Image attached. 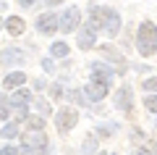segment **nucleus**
<instances>
[{
    "label": "nucleus",
    "instance_id": "f03ea898",
    "mask_svg": "<svg viewBox=\"0 0 157 155\" xmlns=\"http://www.w3.org/2000/svg\"><path fill=\"white\" fill-rule=\"evenodd\" d=\"M78 21H81V11L73 6V8H68V11H63L60 16H58V29L66 32V34H71L73 29L78 27Z\"/></svg>",
    "mask_w": 157,
    "mask_h": 155
},
{
    "label": "nucleus",
    "instance_id": "393cba45",
    "mask_svg": "<svg viewBox=\"0 0 157 155\" xmlns=\"http://www.w3.org/2000/svg\"><path fill=\"white\" fill-rule=\"evenodd\" d=\"M47 6H58V3H63V0H45Z\"/></svg>",
    "mask_w": 157,
    "mask_h": 155
},
{
    "label": "nucleus",
    "instance_id": "4468645a",
    "mask_svg": "<svg viewBox=\"0 0 157 155\" xmlns=\"http://www.w3.org/2000/svg\"><path fill=\"white\" fill-rule=\"evenodd\" d=\"M52 55H55V58H66L68 55V45L66 42H55V45H52Z\"/></svg>",
    "mask_w": 157,
    "mask_h": 155
},
{
    "label": "nucleus",
    "instance_id": "20e7f679",
    "mask_svg": "<svg viewBox=\"0 0 157 155\" xmlns=\"http://www.w3.org/2000/svg\"><path fill=\"white\" fill-rule=\"evenodd\" d=\"M107 89H110V82H102V79H92L89 87L84 89V95H86V100H105Z\"/></svg>",
    "mask_w": 157,
    "mask_h": 155
},
{
    "label": "nucleus",
    "instance_id": "6e6552de",
    "mask_svg": "<svg viewBox=\"0 0 157 155\" xmlns=\"http://www.w3.org/2000/svg\"><path fill=\"white\" fill-rule=\"evenodd\" d=\"M102 24H105V32L110 34V37H115L118 29H121V18H118V13L110 11V8H105V18H102Z\"/></svg>",
    "mask_w": 157,
    "mask_h": 155
},
{
    "label": "nucleus",
    "instance_id": "f257e3e1",
    "mask_svg": "<svg viewBox=\"0 0 157 155\" xmlns=\"http://www.w3.org/2000/svg\"><path fill=\"white\" fill-rule=\"evenodd\" d=\"M136 47L141 55H155L157 53V27L152 21H141L139 34H136Z\"/></svg>",
    "mask_w": 157,
    "mask_h": 155
},
{
    "label": "nucleus",
    "instance_id": "dca6fc26",
    "mask_svg": "<svg viewBox=\"0 0 157 155\" xmlns=\"http://www.w3.org/2000/svg\"><path fill=\"white\" fill-rule=\"evenodd\" d=\"M0 58H3V61H13V63H18V61H21V53H18V50H6Z\"/></svg>",
    "mask_w": 157,
    "mask_h": 155
},
{
    "label": "nucleus",
    "instance_id": "9b49d317",
    "mask_svg": "<svg viewBox=\"0 0 157 155\" xmlns=\"http://www.w3.org/2000/svg\"><path fill=\"white\" fill-rule=\"evenodd\" d=\"M92 74H94V76H102V82H110V79L115 76V71H110V68L102 66V63H94V66H92Z\"/></svg>",
    "mask_w": 157,
    "mask_h": 155
},
{
    "label": "nucleus",
    "instance_id": "ddd939ff",
    "mask_svg": "<svg viewBox=\"0 0 157 155\" xmlns=\"http://www.w3.org/2000/svg\"><path fill=\"white\" fill-rule=\"evenodd\" d=\"M118 108H121V111H128V100H131V89L128 87H123L121 89V92H118Z\"/></svg>",
    "mask_w": 157,
    "mask_h": 155
},
{
    "label": "nucleus",
    "instance_id": "1a4fd4ad",
    "mask_svg": "<svg viewBox=\"0 0 157 155\" xmlns=\"http://www.w3.org/2000/svg\"><path fill=\"white\" fill-rule=\"evenodd\" d=\"M6 29H8V34H11V37H21L24 29H26V24H24L21 16H11V18L6 21Z\"/></svg>",
    "mask_w": 157,
    "mask_h": 155
},
{
    "label": "nucleus",
    "instance_id": "5701e85b",
    "mask_svg": "<svg viewBox=\"0 0 157 155\" xmlns=\"http://www.w3.org/2000/svg\"><path fill=\"white\" fill-rule=\"evenodd\" d=\"M0 155H16V147H3V150H0Z\"/></svg>",
    "mask_w": 157,
    "mask_h": 155
},
{
    "label": "nucleus",
    "instance_id": "6ab92c4d",
    "mask_svg": "<svg viewBox=\"0 0 157 155\" xmlns=\"http://www.w3.org/2000/svg\"><path fill=\"white\" fill-rule=\"evenodd\" d=\"M3 137H16V124H8V126H3Z\"/></svg>",
    "mask_w": 157,
    "mask_h": 155
},
{
    "label": "nucleus",
    "instance_id": "2eb2a0df",
    "mask_svg": "<svg viewBox=\"0 0 157 155\" xmlns=\"http://www.w3.org/2000/svg\"><path fill=\"white\" fill-rule=\"evenodd\" d=\"M8 108H11L8 97H6V95H0V121H6V118H8Z\"/></svg>",
    "mask_w": 157,
    "mask_h": 155
},
{
    "label": "nucleus",
    "instance_id": "f3484780",
    "mask_svg": "<svg viewBox=\"0 0 157 155\" xmlns=\"http://www.w3.org/2000/svg\"><path fill=\"white\" fill-rule=\"evenodd\" d=\"M144 105H147V111L157 113V95H147V97H144Z\"/></svg>",
    "mask_w": 157,
    "mask_h": 155
},
{
    "label": "nucleus",
    "instance_id": "a878e982",
    "mask_svg": "<svg viewBox=\"0 0 157 155\" xmlns=\"http://www.w3.org/2000/svg\"><path fill=\"white\" fill-rule=\"evenodd\" d=\"M134 155H152L149 150H139V153H134Z\"/></svg>",
    "mask_w": 157,
    "mask_h": 155
},
{
    "label": "nucleus",
    "instance_id": "39448f33",
    "mask_svg": "<svg viewBox=\"0 0 157 155\" xmlns=\"http://www.w3.org/2000/svg\"><path fill=\"white\" fill-rule=\"evenodd\" d=\"M94 39H97V29L92 27V24H86V27L78 32V47H81V50L94 47Z\"/></svg>",
    "mask_w": 157,
    "mask_h": 155
},
{
    "label": "nucleus",
    "instance_id": "aec40b11",
    "mask_svg": "<svg viewBox=\"0 0 157 155\" xmlns=\"http://www.w3.org/2000/svg\"><path fill=\"white\" fill-rule=\"evenodd\" d=\"M144 89L147 92H157V79H144Z\"/></svg>",
    "mask_w": 157,
    "mask_h": 155
},
{
    "label": "nucleus",
    "instance_id": "7ed1b4c3",
    "mask_svg": "<svg viewBox=\"0 0 157 155\" xmlns=\"http://www.w3.org/2000/svg\"><path fill=\"white\" fill-rule=\"evenodd\" d=\"M76 121H78V113L73 111L71 105H68V108H60V111H58V116H55V124H58V129H60L63 134L71 132V129L76 126Z\"/></svg>",
    "mask_w": 157,
    "mask_h": 155
},
{
    "label": "nucleus",
    "instance_id": "f8f14e48",
    "mask_svg": "<svg viewBox=\"0 0 157 155\" xmlns=\"http://www.w3.org/2000/svg\"><path fill=\"white\" fill-rule=\"evenodd\" d=\"M29 100H32V92H29V89H18V92L13 95L11 100H8V103H13V105H18V108H21V105H26Z\"/></svg>",
    "mask_w": 157,
    "mask_h": 155
},
{
    "label": "nucleus",
    "instance_id": "bb28decb",
    "mask_svg": "<svg viewBox=\"0 0 157 155\" xmlns=\"http://www.w3.org/2000/svg\"><path fill=\"white\" fill-rule=\"evenodd\" d=\"M100 155H115V153H100Z\"/></svg>",
    "mask_w": 157,
    "mask_h": 155
},
{
    "label": "nucleus",
    "instance_id": "412c9836",
    "mask_svg": "<svg viewBox=\"0 0 157 155\" xmlns=\"http://www.w3.org/2000/svg\"><path fill=\"white\" fill-rule=\"evenodd\" d=\"M29 124H32V129H34V132H42V126H45V121H42V118H32Z\"/></svg>",
    "mask_w": 157,
    "mask_h": 155
},
{
    "label": "nucleus",
    "instance_id": "423d86ee",
    "mask_svg": "<svg viewBox=\"0 0 157 155\" xmlns=\"http://www.w3.org/2000/svg\"><path fill=\"white\" fill-rule=\"evenodd\" d=\"M24 145H26L29 150H32V153H42V150H45V145H47V139H45V134L42 132H29L26 137H24Z\"/></svg>",
    "mask_w": 157,
    "mask_h": 155
},
{
    "label": "nucleus",
    "instance_id": "0eeeda50",
    "mask_svg": "<svg viewBox=\"0 0 157 155\" xmlns=\"http://www.w3.org/2000/svg\"><path fill=\"white\" fill-rule=\"evenodd\" d=\"M37 29L42 34H52L58 29V16L55 13H42V16L37 18Z\"/></svg>",
    "mask_w": 157,
    "mask_h": 155
},
{
    "label": "nucleus",
    "instance_id": "4be33fe9",
    "mask_svg": "<svg viewBox=\"0 0 157 155\" xmlns=\"http://www.w3.org/2000/svg\"><path fill=\"white\" fill-rule=\"evenodd\" d=\"M16 155H34V153L26 147V145H21V147H16Z\"/></svg>",
    "mask_w": 157,
    "mask_h": 155
},
{
    "label": "nucleus",
    "instance_id": "a211bd4d",
    "mask_svg": "<svg viewBox=\"0 0 157 155\" xmlns=\"http://www.w3.org/2000/svg\"><path fill=\"white\" fill-rule=\"evenodd\" d=\"M73 97H76L78 105H86V103H89V100H86V95H84V89H76V92H73Z\"/></svg>",
    "mask_w": 157,
    "mask_h": 155
},
{
    "label": "nucleus",
    "instance_id": "b1692460",
    "mask_svg": "<svg viewBox=\"0 0 157 155\" xmlns=\"http://www.w3.org/2000/svg\"><path fill=\"white\" fill-rule=\"evenodd\" d=\"M18 3H21L24 8H29V6H34V3H37V0H18Z\"/></svg>",
    "mask_w": 157,
    "mask_h": 155
},
{
    "label": "nucleus",
    "instance_id": "9d476101",
    "mask_svg": "<svg viewBox=\"0 0 157 155\" xmlns=\"http://www.w3.org/2000/svg\"><path fill=\"white\" fill-rule=\"evenodd\" d=\"M26 82V74H21V71H13V74H8L6 76V89H16V87H21V84Z\"/></svg>",
    "mask_w": 157,
    "mask_h": 155
}]
</instances>
